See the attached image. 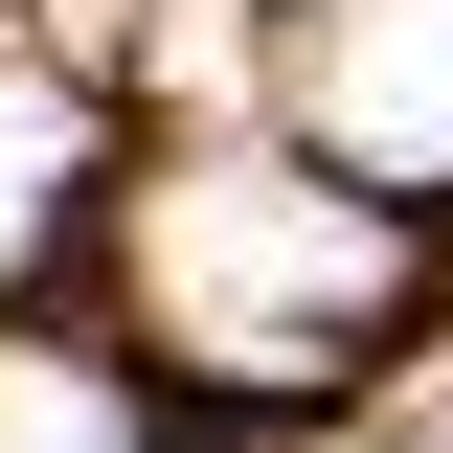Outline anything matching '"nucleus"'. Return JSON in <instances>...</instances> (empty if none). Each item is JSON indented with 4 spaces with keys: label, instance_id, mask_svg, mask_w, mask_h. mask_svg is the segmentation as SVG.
<instances>
[{
    "label": "nucleus",
    "instance_id": "20e7f679",
    "mask_svg": "<svg viewBox=\"0 0 453 453\" xmlns=\"http://www.w3.org/2000/svg\"><path fill=\"white\" fill-rule=\"evenodd\" d=\"M0 453H136V386L91 340H0Z\"/></svg>",
    "mask_w": 453,
    "mask_h": 453
},
{
    "label": "nucleus",
    "instance_id": "f03ea898",
    "mask_svg": "<svg viewBox=\"0 0 453 453\" xmlns=\"http://www.w3.org/2000/svg\"><path fill=\"white\" fill-rule=\"evenodd\" d=\"M295 136L340 181H453V0H295Z\"/></svg>",
    "mask_w": 453,
    "mask_h": 453
},
{
    "label": "nucleus",
    "instance_id": "7ed1b4c3",
    "mask_svg": "<svg viewBox=\"0 0 453 453\" xmlns=\"http://www.w3.org/2000/svg\"><path fill=\"white\" fill-rule=\"evenodd\" d=\"M68 181H91V113H68V68H23V46H0V273L68 226Z\"/></svg>",
    "mask_w": 453,
    "mask_h": 453
},
{
    "label": "nucleus",
    "instance_id": "f257e3e1",
    "mask_svg": "<svg viewBox=\"0 0 453 453\" xmlns=\"http://www.w3.org/2000/svg\"><path fill=\"white\" fill-rule=\"evenodd\" d=\"M113 250H136V318H159V363H226V386H273V363H340V340L408 295L386 181L273 159V136H204V159H159Z\"/></svg>",
    "mask_w": 453,
    "mask_h": 453
}]
</instances>
